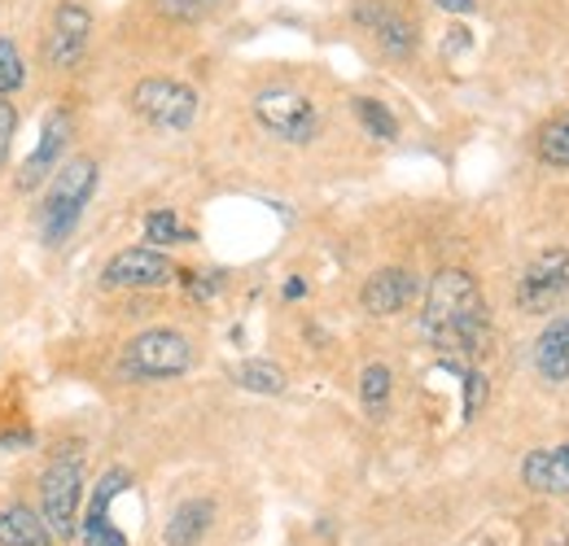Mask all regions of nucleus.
Masks as SVG:
<instances>
[{"label":"nucleus","instance_id":"nucleus-1","mask_svg":"<svg viewBox=\"0 0 569 546\" xmlns=\"http://www.w3.org/2000/svg\"><path fill=\"white\" fill-rule=\"evenodd\" d=\"M421 328L447 354H478L487 337V302L478 293V280L460 267H447L429 280Z\"/></svg>","mask_w":569,"mask_h":546},{"label":"nucleus","instance_id":"nucleus-2","mask_svg":"<svg viewBox=\"0 0 569 546\" xmlns=\"http://www.w3.org/2000/svg\"><path fill=\"white\" fill-rule=\"evenodd\" d=\"M92 189H97V162L92 158H71L53 175V184L44 193V214H40L44 245H62L74 228H79L83 210L92 202Z\"/></svg>","mask_w":569,"mask_h":546},{"label":"nucleus","instance_id":"nucleus-3","mask_svg":"<svg viewBox=\"0 0 569 546\" xmlns=\"http://www.w3.org/2000/svg\"><path fill=\"white\" fill-rule=\"evenodd\" d=\"M193 367V345L176 328H149L123 350V372L141 381H171Z\"/></svg>","mask_w":569,"mask_h":546},{"label":"nucleus","instance_id":"nucleus-4","mask_svg":"<svg viewBox=\"0 0 569 546\" xmlns=\"http://www.w3.org/2000/svg\"><path fill=\"white\" fill-rule=\"evenodd\" d=\"M254 119L263 132H272L284 144H307L320 132V110L298 88H263L254 97Z\"/></svg>","mask_w":569,"mask_h":546},{"label":"nucleus","instance_id":"nucleus-5","mask_svg":"<svg viewBox=\"0 0 569 546\" xmlns=\"http://www.w3.org/2000/svg\"><path fill=\"white\" fill-rule=\"evenodd\" d=\"M132 110L158 132H184L198 119V92L180 79H141L132 88Z\"/></svg>","mask_w":569,"mask_h":546},{"label":"nucleus","instance_id":"nucleus-6","mask_svg":"<svg viewBox=\"0 0 569 546\" xmlns=\"http://www.w3.org/2000/svg\"><path fill=\"white\" fill-rule=\"evenodd\" d=\"M569 297V250L552 245L543 250L517 280V306L530 315H548Z\"/></svg>","mask_w":569,"mask_h":546},{"label":"nucleus","instance_id":"nucleus-7","mask_svg":"<svg viewBox=\"0 0 569 546\" xmlns=\"http://www.w3.org/2000/svg\"><path fill=\"white\" fill-rule=\"evenodd\" d=\"M79 489H83V468L74 455H58L44 477H40V516L49 520L53 538H71L74 512H79Z\"/></svg>","mask_w":569,"mask_h":546},{"label":"nucleus","instance_id":"nucleus-8","mask_svg":"<svg viewBox=\"0 0 569 546\" xmlns=\"http://www.w3.org/2000/svg\"><path fill=\"white\" fill-rule=\"evenodd\" d=\"M171 275H176V267L162 250L137 245V250H123L106 263L101 284L106 289H162V284H171Z\"/></svg>","mask_w":569,"mask_h":546},{"label":"nucleus","instance_id":"nucleus-9","mask_svg":"<svg viewBox=\"0 0 569 546\" xmlns=\"http://www.w3.org/2000/svg\"><path fill=\"white\" fill-rule=\"evenodd\" d=\"M88 36H92V13L79 0H62L58 13H53V31H49V44H44V58L58 70H74L83 62Z\"/></svg>","mask_w":569,"mask_h":546},{"label":"nucleus","instance_id":"nucleus-10","mask_svg":"<svg viewBox=\"0 0 569 546\" xmlns=\"http://www.w3.org/2000/svg\"><path fill=\"white\" fill-rule=\"evenodd\" d=\"M132 485V477L123 468H110L106 477L97 481L92 489V503L83 512V546H128V538L119 534V525L110 520V503Z\"/></svg>","mask_w":569,"mask_h":546},{"label":"nucleus","instance_id":"nucleus-11","mask_svg":"<svg viewBox=\"0 0 569 546\" xmlns=\"http://www.w3.org/2000/svg\"><path fill=\"white\" fill-rule=\"evenodd\" d=\"M356 22L377 36V44H381L390 58H408V53L417 49V27H412L399 9H390L386 0H363L356 9Z\"/></svg>","mask_w":569,"mask_h":546},{"label":"nucleus","instance_id":"nucleus-12","mask_svg":"<svg viewBox=\"0 0 569 546\" xmlns=\"http://www.w3.org/2000/svg\"><path fill=\"white\" fill-rule=\"evenodd\" d=\"M67 140H71V114H67V110H53V114L44 119V128H40V144L31 149V158H27L22 171H18V189H40V184L49 180V171L58 166Z\"/></svg>","mask_w":569,"mask_h":546},{"label":"nucleus","instance_id":"nucleus-13","mask_svg":"<svg viewBox=\"0 0 569 546\" xmlns=\"http://www.w3.org/2000/svg\"><path fill=\"white\" fill-rule=\"evenodd\" d=\"M412 297H417V275L403 272V267H381V272H372L363 280V293H359L363 311L377 315V320L399 315Z\"/></svg>","mask_w":569,"mask_h":546},{"label":"nucleus","instance_id":"nucleus-14","mask_svg":"<svg viewBox=\"0 0 569 546\" xmlns=\"http://www.w3.org/2000/svg\"><path fill=\"white\" fill-rule=\"evenodd\" d=\"M521 481L535 494H552V498H569V442L566 446H543L530 451L521 459Z\"/></svg>","mask_w":569,"mask_h":546},{"label":"nucleus","instance_id":"nucleus-15","mask_svg":"<svg viewBox=\"0 0 569 546\" xmlns=\"http://www.w3.org/2000/svg\"><path fill=\"white\" fill-rule=\"evenodd\" d=\"M214 525V503L211 498H189L171 512L167 529H162V543L167 546H198Z\"/></svg>","mask_w":569,"mask_h":546},{"label":"nucleus","instance_id":"nucleus-16","mask_svg":"<svg viewBox=\"0 0 569 546\" xmlns=\"http://www.w3.org/2000/svg\"><path fill=\"white\" fill-rule=\"evenodd\" d=\"M535 367H539V376L552 381V385L569 381V315H557V320L539 333V342H535Z\"/></svg>","mask_w":569,"mask_h":546},{"label":"nucleus","instance_id":"nucleus-17","mask_svg":"<svg viewBox=\"0 0 569 546\" xmlns=\"http://www.w3.org/2000/svg\"><path fill=\"white\" fill-rule=\"evenodd\" d=\"M0 546H53V529L40 512L13 503L0 507Z\"/></svg>","mask_w":569,"mask_h":546},{"label":"nucleus","instance_id":"nucleus-18","mask_svg":"<svg viewBox=\"0 0 569 546\" xmlns=\"http://www.w3.org/2000/svg\"><path fill=\"white\" fill-rule=\"evenodd\" d=\"M232 381H237L246 394H263V398H277V394H284V385H289V376H284L277 363H268V358H246V363H237V367H232Z\"/></svg>","mask_w":569,"mask_h":546},{"label":"nucleus","instance_id":"nucleus-19","mask_svg":"<svg viewBox=\"0 0 569 546\" xmlns=\"http://www.w3.org/2000/svg\"><path fill=\"white\" fill-rule=\"evenodd\" d=\"M356 119L363 123V132L377 140H395L399 136V119L381 105V101H372V97H356Z\"/></svg>","mask_w":569,"mask_h":546},{"label":"nucleus","instance_id":"nucleus-20","mask_svg":"<svg viewBox=\"0 0 569 546\" xmlns=\"http://www.w3.org/2000/svg\"><path fill=\"white\" fill-rule=\"evenodd\" d=\"M539 158L548 166H569V114L552 119L543 132H539Z\"/></svg>","mask_w":569,"mask_h":546},{"label":"nucleus","instance_id":"nucleus-21","mask_svg":"<svg viewBox=\"0 0 569 546\" xmlns=\"http://www.w3.org/2000/svg\"><path fill=\"white\" fill-rule=\"evenodd\" d=\"M390 385H395L390 367H386V363H368V367H363V376H359V398H363V407H368V411L386 407Z\"/></svg>","mask_w":569,"mask_h":546},{"label":"nucleus","instance_id":"nucleus-22","mask_svg":"<svg viewBox=\"0 0 569 546\" xmlns=\"http://www.w3.org/2000/svg\"><path fill=\"white\" fill-rule=\"evenodd\" d=\"M144 241L149 245H176V241H189V228H180L176 210H153L144 219Z\"/></svg>","mask_w":569,"mask_h":546},{"label":"nucleus","instance_id":"nucleus-23","mask_svg":"<svg viewBox=\"0 0 569 546\" xmlns=\"http://www.w3.org/2000/svg\"><path fill=\"white\" fill-rule=\"evenodd\" d=\"M22 83H27L22 53L13 49V40H0V97H13Z\"/></svg>","mask_w":569,"mask_h":546},{"label":"nucleus","instance_id":"nucleus-24","mask_svg":"<svg viewBox=\"0 0 569 546\" xmlns=\"http://www.w3.org/2000/svg\"><path fill=\"white\" fill-rule=\"evenodd\" d=\"M171 18H180V22H193V18H207L214 9V0H158Z\"/></svg>","mask_w":569,"mask_h":546},{"label":"nucleus","instance_id":"nucleus-25","mask_svg":"<svg viewBox=\"0 0 569 546\" xmlns=\"http://www.w3.org/2000/svg\"><path fill=\"white\" fill-rule=\"evenodd\" d=\"M482 403H487V376L482 372H465V419H473Z\"/></svg>","mask_w":569,"mask_h":546},{"label":"nucleus","instance_id":"nucleus-26","mask_svg":"<svg viewBox=\"0 0 569 546\" xmlns=\"http://www.w3.org/2000/svg\"><path fill=\"white\" fill-rule=\"evenodd\" d=\"M18 132V110L0 97V166H4V158H9V140Z\"/></svg>","mask_w":569,"mask_h":546},{"label":"nucleus","instance_id":"nucleus-27","mask_svg":"<svg viewBox=\"0 0 569 546\" xmlns=\"http://www.w3.org/2000/svg\"><path fill=\"white\" fill-rule=\"evenodd\" d=\"M433 4L447 13H473V0H433Z\"/></svg>","mask_w":569,"mask_h":546},{"label":"nucleus","instance_id":"nucleus-28","mask_svg":"<svg viewBox=\"0 0 569 546\" xmlns=\"http://www.w3.org/2000/svg\"><path fill=\"white\" fill-rule=\"evenodd\" d=\"M284 297H302V280H289L284 284Z\"/></svg>","mask_w":569,"mask_h":546}]
</instances>
